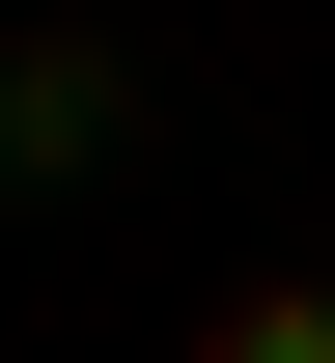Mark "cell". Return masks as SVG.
<instances>
[{
    "mask_svg": "<svg viewBox=\"0 0 335 363\" xmlns=\"http://www.w3.org/2000/svg\"><path fill=\"white\" fill-rule=\"evenodd\" d=\"M0 168H28V196L112 168V56H84V28H0Z\"/></svg>",
    "mask_w": 335,
    "mask_h": 363,
    "instance_id": "6da1fadb",
    "label": "cell"
},
{
    "mask_svg": "<svg viewBox=\"0 0 335 363\" xmlns=\"http://www.w3.org/2000/svg\"><path fill=\"white\" fill-rule=\"evenodd\" d=\"M195 363H335V279H224V308H195Z\"/></svg>",
    "mask_w": 335,
    "mask_h": 363,
    "instance_id": "7a4b0ae2",
    "label": "cell"
}]
</instances>
